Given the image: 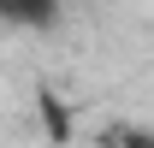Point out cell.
Instances as JSON below:
<instances>
[{
  "instance_id": "cell-1",
  "label": "cell",
  "mask_w": 154,
  "mask_h": 148,
  "mask_svg": "<svg viewBox=\"0 0 154 148\" xmlns=\"http://www.w3.org/2000/svg\"><path fill=\"white\" fill-rule=\"evenodd\" d=\"M59 6L65 0H0V24H18V30H54Z\"/></svg>"
},
{
  "instance_id": "cell-2",
  "label": "cell",
  "mask_w": 154,
  "mask_h": 148,
  "mask_svg": "<svg viewBox=\"0 0 154 148\" xmlns=\"http://www.w3.org/2000/svg\"><path fill=\"white\" fill-rule=\"evenodd\" d=\"M36 107H42L48 136H54V142H65V136H71V113H65V101H59L54 89H36Z\"/></svg>"
},
{
  "instance_id": "cell-3",
  "label": "cell",
  "mask_w": 154,
  "mask_h": 148,
  "mask_svg": "<svg viewBox=\"0 0 154 148\" xmlns=\"http://www.w3.org/2000/svg\"><path fill=\"white\" fill-rule=\"evenodd\" d=\"M107 148H154V130H107Z\"/></svg>"
}]
</instances>
